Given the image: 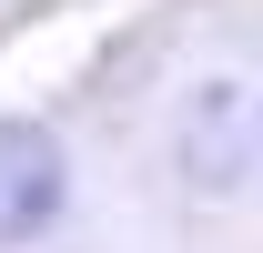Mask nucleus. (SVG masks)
<instances>
[{"instance_id": "obj_1", "label": "nucleus", "mask_w": 263, "mask_h": 253, "mask_svg": "<svg viewBox=\"0 0 263 253\" xmlns=\"http://www.w3.org/2000/svg\"><path fill=\"white\" fill-rule=\"evenodd\" d=\"M61 213V142L41 122H0V243H31Z\"/></svg>"}]
</instances>
